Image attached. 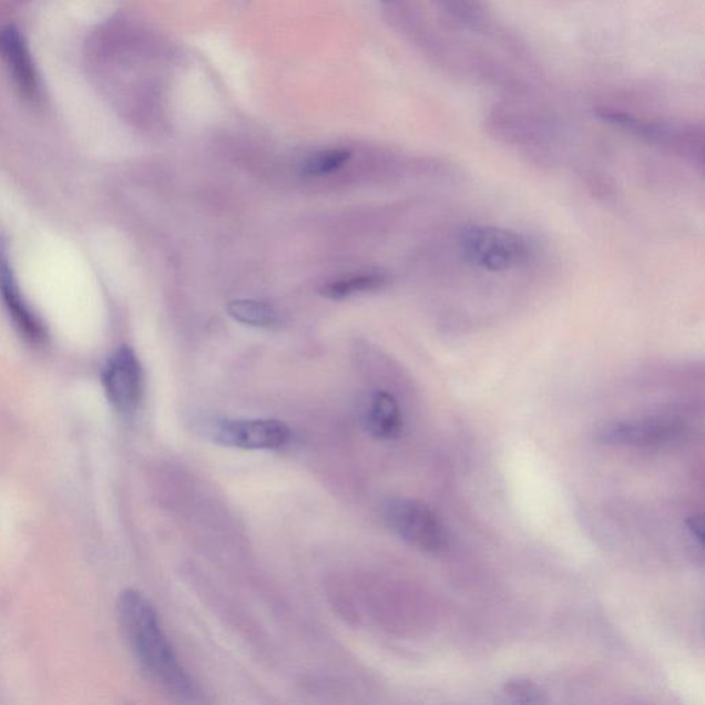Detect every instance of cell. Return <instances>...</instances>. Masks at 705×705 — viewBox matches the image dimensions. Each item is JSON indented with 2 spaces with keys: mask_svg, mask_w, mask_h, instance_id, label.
Instances as JSON below:
<instances>
[{
  "mask_svg": "<svg viewBox=\"0 0 705 705\" xmlns=\"http://www.w3.org/2000/svg\"><path fill=\"white\" fill-rule=\"evenodd\" d=\"M687 528L692 533V538L696 540L698 544H703V519L701 515L691 517L687 522Z\"/></svg>",
  "mask_w": 705,
  "mask_h": 705,
  "instance_id": "14",
  "label": "cell"
},
{
  "mask_svg": "<svg viewBox=\"0 0 705 705\" xmlns=\"http://www.w3.org/2000/svg\"><path fill=\"white\" fill-rule=\"evenodd\" d=\"M364 425L375 439H397L403 426L400 403L388 391H377L369 402Z\"/></svg>",
  "mask_w": 705,
  "mask_h": 705,
  "instance_id": "8",
  "label": "cell"
},
{
  "mask_svg": "<svg viewBox=\"0 0 705 705\" xmlns=\"http://www.w3.org/2000/svg\"><path fill=\"white\" fill-rule=\"evenodd\" d=\"M454 252L471 270L499 276L525 267L532 248L519 232L503 226L471 224L458 231Z\"/></svg>",
  "mask_w": 705,
  "mask_h": 705,
  "instance_id": "2",
  "label": "cell"
},
{
  "mask_svg": "<svg viewBox=\"0 0 705 705\" xmlns=\"http://www.w3.org/2000/svg\"><path fill=\"white\" fill-rule=\"evenodd\" d=\"M682 433L678 420L655 418L617 420L602 426L595 440L607 446L655 447L671 442Z\"/></svg>",
  "mask_w": 705,
  "mask_h": 705,
  "instance_id": "6",
  "label": "cell"
},
{
  "mask_svg": "<svg viewBox=\"0 0 705 705\" xmlns=\"http://www.w3.org/2000/svg\"><path fill=\"white\" fill-rule=\"evenodd\" d=\"M386 524L407 543L425 553L440 554L448 548V533L439 517L418 500L396 498L385 504Z\"/></svg>",
  "mask_w": 705,
  "mask_h": 705,
  "instance_id": "3",
  "label": "cell"
},
{
  "mask_svg": "<svg viewBox=\"0 0 705 705\" xmlns=\"http://www.w3.org/2000/svg\"><path fill=\"white\" fill-rule=\"evenodd\" d=\"M505 693L519 703H538L542 701V695L537 686L528 681H511L504 687Z\"/></svg>",
  "mask_w": 705,
  "mask_h": 705,
  "instance_id": "13",
  "label": "cell"
},
{
  "mask_svg": "<svg viewBox=\"0 0 705 705\" xmlns=\"http://www.w3.org/2000/svg\"><path fill=\"white\" fill-rule=\"evenodd\" d=\"M384 2H394V0H384Z\"/></svg>",
  "mask_w": 705,
  "mask_h": 705,
  "instance_id": "15",
  "label": "cell"
},
{
  "mask_svg": "<svg viewBox=\"0 0 705 705\" xmlns=\"http://www.w3.org/2000/svg\"><path fill=\"white\" fill-rule=\"evenodd\" d=\"M384 284V276L364 275L328 284L321 289V294L329 299H344L350 297V295L375 292V289L382 287Z\"/></svg>",
  "mask_w": 705,
  "mask_h": 705,
  "instance_id": "11",
  "label": "cell"
},
{
  "mask_svg": "<svg viewBox=\"0 0 705 705\" xmlns=\"http://www.w3.org/2000/svg\"><path fill=\"white\" fill-rule=\"evenodd\" d=\"M2 282V292L8 305L10 315L13 316L17 327H20L21 333L27 335V338L38 340L43 338V331L41 324L38 323L35 316L32 315L24 300L21 299L19 289L11 283L9 275L0 277Z\"/></svg>",
  "mask_w": 705,
  "mask_h": 705,
  "instance_id": "9",
  "label": "cell"
},
{
  "mask_svg": "<svg viewBox=\"0 0 705 705\" xmlns=\"http://www.w3.org/2000/svg\"><path fill=\"white\" fill-rule=\"evenodd\" d=\"M351 153L346 150H329L313 153L306 159L303 167L305 175L324 176L338 172L349 162Z\"/></svg>",
  "mask_w": 705,
  "mask_h": 705,
  "instance_id": "12",
  "label": "cell"
},
{
  "mask_svg": "<svg viewBox=\"0 0 705 705\" xmlns=\"http://www.w3.org/2000/svg\"><path fill=\"white\" fill-rule=\"evenodd\" d=\"M104 388L119 412L132 413L139 408L144 394V375L139 357L129 346H122L108 362Z\"/></svg>",
  "mask_w": 705,
  "mask_h": 705,
  "instance_id": "5",
  "label": "cell"
},
{
  "mask_svg": "<svg viewBox=\"0 0 705 705\" xmlns=\"http://www.w3.org/2000/svg\"><path fill=\"white\" fill-rule=\"evenodd\" d=\"M233 320L246 326L269 328L276 326L277 313L272 306L253 299L232 300L226 308Z\"/></svg>",
  "mask_w": 705,
  "mask_h": 705,
  "instance_id": "10",
  "label": "cell"
},
{
  "mask_svg": "<svg viewBox=\"0 0 705 705\" xmlns=\"http://www.w3.org/2000/svg\"><path fill=\"white\" fill-rule=\"evenodd\" d=\"M0 57L9 68L10 75L13 76L21 93L28 100L39 99L41 83H39L37 68L33 65L24 37L16 27L9 25L0 30Z\"/></svg>",
  "mask_w": 705,
  "mask_h": 705,
  "instance_id": "7",
  "label": "cell"
},
{
  "mask_svg": "<svg viewBox=\"0 0 705 705\" xmlns=\"http://www.w3.org/2000/svg\"><path fill=\"white\" fill-rule=\"evenodd\" d=\"M117 617L142 673L168 695L195 702V682L176 657L151 601L139 590H124L117 600Z\"/></svg>",
  "mask_w": 705,
  "mask_h": 705,
  "instance_id": "1",
  "label": "cell"
},
{
  "mask_svg": "<svg viewBox=\"0 0 705 705\" xmlns=\"http://www.w3.org/2000/svg\"><path fill=\"white\" fill-rule=\"evenodd\" d=\"M206 433L219 446L246 451H273L289 441L292 431L275 419H222L206 425Z\"/></svg>",
  "mask_w": 705,
  "mask_h": 705,
  "instance_id": "4",
  "label": "cell"
}]
</instances>
